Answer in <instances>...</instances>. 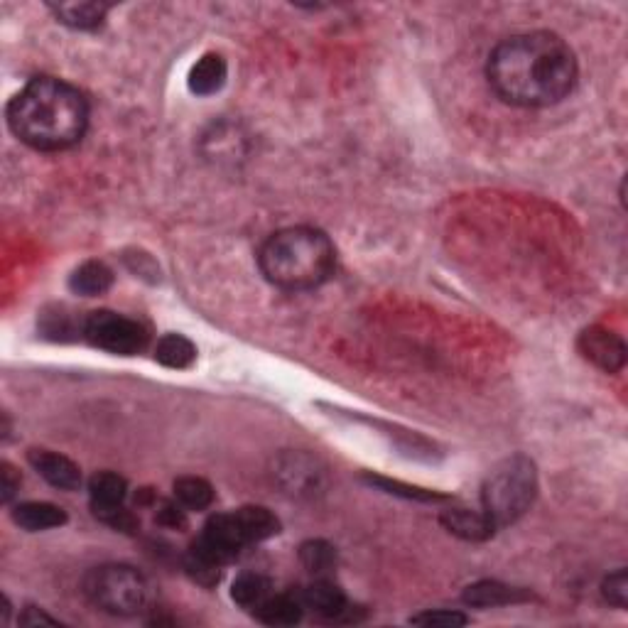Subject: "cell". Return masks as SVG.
<instances>
[{"label":"cell","mask_w":628,"mask_h":628,"mask_svg":"<svg viewBox=\"0 0 628 628\" xmlns=\"http://www.w3.org/2000/svg\"><path fill=\"white\" fill-rule=\"evenodd\" d=\"M489 84L503 101L523 108L560 104L577 81V59L555 32H521L491 52Z\"/></svg>","instance_id":"obj_1"},{"label":"cell","mask_w":628,"mask_h":628,"mask_svg":"<svg viewBox=\"0 0 628 628\" xmlns=\"http://www.w3.org/2000/svg\"><path fill=\"white\" fill-rule=\"evenodd\" d=\"M8 126L30 148L57 153L84 138L89 104L77 86L54 77H37L10 101Z\"/></svg>","instance_id":"obj_2"},{"label":"cell","mask_w":628,"mask_h":628,"mask_svg":"<svg viewBox=\"0 0 628 628\" xmlns=\"http://www.w3.org/2000/svg\"><path fill=\"white\" fill-rule=\"evenodd\" d=\"M258 263L268 283L283 290H312L334 273L337 253L324 231L290 226L263 243Z\"/></svg>","instance_id":"obj_3"},{"label":"cell","mask_w":628,"mask_h":628,"mask_svg":"<svg viewBox=\"0 0 628 628\" xmlns=\"http://www.w3.org/2000/svg\"><path fill=\"white\" fill-rule=\"evenodd\" d=\"M538 491V474L530 459H506L489 471L484 481V513L498 528L516 523L533 506Z\"/></svg>","instance_id":"obj_4"},{"label":"cell","mask_w":628,"mask_h":628,"mask_svg":"<svg viewBox=\"0 0 628 628\" xmlns=\"http://www.w3.org/2000/svg\"><path fill=\"white\" fill-rule=\"evenodd\" d=\"M84 594L106 614L133 616L148 604V582L128 565H101L84 577Z\"/></svg>","instance_id":"obj_5"},{"label":"cell","mask_w":628,"mask_h":628,"mask_svg":"<svg viewBox=\"0 0 628 628\" xmlns=\"http://www.w3.org/2000/svg\"><path fill=\"white\" fill-rule=\"evenodd\" d=\"M84 337L99 349L118 356H135L148 344V332L123 314L99 310L84 319Z\"/></svg>","instance_id":"obj_6"},{"label":"cell","mask_w":628,"mask_h":628,"mask_svg":"<svg viewBox=\"0 0 628 628\" xmlns=\"http://www.w3.org/2000/svg\"><path fill=\"white\" fill-rule=\"evenodd\" d=\"M579 351L587 361L602 368L604 373L621 371L626 364V344L619 334L609 332L604 327H589L579 334Z\"/></svg>","instance_id":"obj_7"},{"label":"cell","mask_w":628,"mask_h":628,"mask_svg":"<svg viewBox=\"0 0 628 628\" xmlns=\"http://www.w3.org/2000/svg\"><path fill=\"white\" fill-rule=\"evenodd\" d=\"M30 464L54 489L74 491L81 486V469L64 454L47 452V449H32Z\"/></svg>","instance_id":"obj_8"},{"label":"cell","mask_w":628,"mask_h":628,"mask_svg":"<svg viewBox=\"0 0 628 628\" xmlns=\"http://www.w3.org/2000/svg\"><path fill=\"white\" fill-rule=\"evenodd\" d=\"M278 476L283 481V486L292 494H314L319 489V476L322 471L317 469V464L312 462L305 454H288V457L280 462Z\"/></svg>","instance_id":"obj_9"},{"label":"cell","mask_w":628,"mask_h":628,"mask_svg":"<svg viewBox=\"0 0 628 628\" xmlns=\"http://www.w3.org/2000/svg\"><path fill=\"white\" fill-rule=\"evenodd\" d=\"M442 525L457 538L469 540V543H481V540H489L494 535L496 525L489 521L486 513L467 511V508H452V511L442 513Z\"/></svg>","instance_id":"obj_10"},{"label":"cell","mask_w":628,"mask_h":628,"mask_svg":"<svg viewBox=\"0 0 628 628\" xmlns=\"http://www.w3.org/2000/svg\"><path fill=\"white\" fill-rule=\"evenodd\" d=\"M300 594L302 599V606L305 609H312L314 614L319 616H329V619H334V616L344 614L346 611V594L341 592V589L337 587L334 582H329V579H317V582H312L310 587H305Z\"/></svg>","instance_id":"obj_11"},{"label":"cell","mask_w":628,"mask_h":628,"mask_svg":"<svg viewBox=\"0 0 628 628\" xmlns=\"http://www.w3.org/2000/svg\"><path fill=\"white\" fill-rule=\"evenodd\" d=\"M13 521L27 533H40V530H52L67 523V513L54 503L27 501L13 508Z\"/></svg>","instance_id":"obj_12"},{"label":"cell","mask_w":628,"mask_h":628,"mask_svg":"<svg viewBox=\"0 0 628 628\" xmlns=\"http://www.w3.org/2000/svg\"><path fill=\"white\" fill-rule=\"evenodd\" d=\"M302 611H305V606H302L300 594H270L261 609L256 611V619L268 626H295L302 619Z\"/></svg>","instance_id":"obj_13"},{"label":"cell","mask_w":628,"mask_h":628,"mask_svg":"<svg viewBox=\"0 0 628 628\" xmlns=\"http://www.w3.org/2000/svg\"><path fill=\"white\" fill-rule=\"evenodd\" d=\"M528 594L523 589L508 587L501 582H476L464 592V602L469 606H481V609H494V606H508L525 602Z\"/></svg>","instance_id":"obj_14"},{"label":"cell","mask_w":628,"mask_h":628,"mask_svg":"<svg viewBox=\"0 0 628 628\" xmlns=\"http://www.w3.org/2000/svg\"><path fill=\"white\" fill-rule=\"evenodd\" d=\"M238 528H241L246 543H261L280 533V521L263 506H243L234 511Z\"/></svg>","instance_id":"obj_15"},{"label":"cell","mask_w":628,"mask_h":628,"mask_svg":"<svg viewBox=\"0 0 628 628\" xmlns=\"http://www.w3.org/2000/svg\"><path fill=\"white\" fill-rule=\"evenodd\" d=\"M226 62L219 54H204L189 72V89L199 96H211L224 86Z\"/></svg>","instance_id":"obj_16"},{"label":"cell","mask_w":628,"mask_h":628,"mask_svg":"<svg viewBox=\"0 0 628 628\" xmlns=\"http://www.w3.org/2000/svg\"><path fill=\"white\" fill-rule=\"evenodd\" d=\"M113 285V273L106 263L101 261H86L74 270V275L69 278V288L77 295L84 297H96L104 295L106 290H111Z\"/></svg>","instance_id":"obj_17"},{"label":"cell","mask_w":628,"mask_h":628,"mask_svg":"<svg viewBox=\"0 0 628 628\" xmlns=\"http://www.w3.org/2000/svg\"><path fill=\"white\" fill-rule=\"evenodd\" d=\"M54 15L62 25L74 27V30H94L104 23L108 5L104 3H59L52 5Z\"/></svg>","instance_id":"obj_18"},{"label":"cell","mask_w":628,"mask_h":628,"mask_svg":"<svg viewBox=\"0 0 628 628\" xmlns=\"http://www.w3.org/2000/svg\"><path fill=\"white\" fill-rule=\"evenodd\" d=\"M270 594H273L270 579L258 575V572H243V575L236 577L234 587H231V599L238 606H243V609L253 611V614L261 609Z\"/></svg>","instance_id":"obj_19"},{"label":"cell","mask_w":628,"mask_h":628,"mask_svg":"<svg viewBox=\"0 0 628 628\" xmlns=\"http://www.w3.org/2000/svg\"><path fill=\"white\" fill-rule=\"evenodd\" d=\"M89 494H91V508L121 506L128 496V484L123 476L113 474V471H101V474L91 476Z\"/></svg>","instance_id":"obj_20"},{"label":"cell","mask_w":628,"mask_h":628,"mask_svg":"<svg viewBox=\"0 0 628 628\" xmlns=\"http://www.w3.org/2000/svg\"><path fill=\"white\" fill-rule=\"evenodd\" d=\"M155 359L160 361L162 366L167 368H189L197 359V349L187 337L182 334H165L160 341H157V349H155Z\"/></svg>","instance_id":"obj_21"},{"label":"cell","mask_w":628,"mask_h":628,"mask_svg":"<svg viewBox=\"0 0 628 628\" xmlns=\"http://www.w3.org/2000/svg\"><path fill=\"white\" fill-rule=\"evenodd\" d=\"M175 498L187 511H204L214 501V489L207 479L199 476H182L175 481Z\"/></svg>","instance_id":"obj_22"},{"label":"cell","mask_w":628,"mask_h":628,"mask_svg":"<svg viewBox=\"0 0 628 628\" xmlns=\"http://www.w3.org/2000/svg\"><path fill=\"white\" fill-rule=\"evenodd\" d=\"M300 557L302 565H305L312 575L319 577L327 575V572L334 570V565H337V552H334L332 545L324 543V540H310V543L302 545Z\"/></svg>","instance_id":"obj_23"},{"label":"cell","mask_w":628,"mask_h":628,"mask_svg":"<svg viewBox=\"0 0 628 628\" xmlns=\"http://www.w3.org/2000/svg\"><path fill=\"white\" fill-rule=\"evenodd\" d=\"M602 594L611 606H616V609H626L628 606V575H626V570H619V572H614V575L606 577L604 584H602Z\"/></svg>","instance_id":"obj_24"},{"label":"cell","mask_w":628,"mask_h":628,"mask_svg":"<svg viewBox=\"0 0 628 628\" xmlns=\"http://www.w3.org/2000/svg\"><path fill=\"white\" fill-rule=\"evenodd\" d=\"M410 624H415V626H467L469 616L459 614V611H445V609L422 611V614L410 619Z\"/></svg>","instance_id":"obj_25"},{"label":"cell","mask_w":628,"mask_h":628,"mask_svg":"<svg viewBox=\"0 0 628 628\" xmlns=\"http://www.w3.org/2000/svg\"><path fill=\"white\" fill-rule=\"evenodd\" d=\"M371 484L381 486V489H388V494H400L405 498H418V501H442L445 496L440 494H432V491H422V489H413V486H405L398 484V481H388V479H378V476H371Z\"/></svg>","instance_id":"obj_26"},{"label":"cell","mask_w":628,"mask_h":628,"mask_svg":"<svg viewBox=\"0 0 628 628\" xmlns=\"http://www.w3.org/2000/svg\"><path fill=\"white\" fill-rule=\"evenodd\" d=\"M157 523L165 525V528H184L187 525V508L180 501H165L157 508Z\"/></svg>","instance_id":"obj_27"},{"label":"cell","mask_w":628,"mask_h":628,"mask_svg":"<svg viewBox=\"0 0 628 628\" xmlns=\"http://www.w3.org/2000/svg\"><path fill=\"white\" fill-rule=\"evenodd\" d=\"M0 476H3V501L8 503L10 498L15 496V491L20 489V474L13 467H10L8 462H5L3 471H0Z\"/></svg>","instance_id":"obj_28"},{"label":"cell","mask_w":628,"mask_h":628,"mask_svg":"<svg viewBox=\"0 0 628 628\" xmlns=\"http://www.w3.org/2000/svg\"><path fill=\"white\" fill-rule=\"evenodd\" d=\"M20 624H25V626H32V624H50V626H54V624H59V621L52 619V616L42 614V611H37V609H27L25 614L20 616Z\"/></svg>","instance_id":"obj_29"}]
</instances>
